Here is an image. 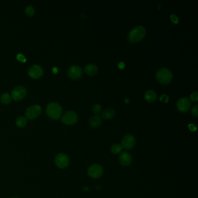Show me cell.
Here are the masks:
<instances>
[{
  "label": "cell",
  "instance_id": "7a4b0ae2",
  "mask_svg": "<svg viewBox=\"0 0 198 198\" xmlns=\"http://www.w3.org/2000/svg\"><path fill=\"white\" fill-rule=\"evenodd\" d=\"M146 34V30L143 26H137L131 30L129 34V40L132 42L141 40Z\"/></svg>",
  "mask_w": 198,
  "mask_h": 198
},
{
  "label": "cell",
  "instance_id": "9a60e30c",
  "mask_svg": "<svg viewBox=\"0 0 198 198\" xmlns=\"http://www.w3.org/2000/svg\"><path fill=\"white\" fill-rule=\"evenodd\" d=\"M145 98L148 102H152L157 98L156 93L153 90H148L145 94Z\"/></svg>",
  "mask_w": 198,
  "mask_h": 198
},
{
  "label": "cell",
  "instance_id": "30bf717a",
  "mask_svg": "<svg viewBox=\"0 0 198 198\" xmlns=\"http://www.w3.org/2000/svg\"><path fill=\"white\" fill-rule=\"evenodd\" d=\"M136 143V139L132 135L128 134L123 138L122 146L124 149H130L133 148Z\"/></svg>",
  "mask_w": 198,
  "mask_h": 198
},
{
  "label": "cell",
  "instance_id": "2e32d148",
  "mask_svg": "<svg viewBox=\"0 0 198 198\" xmlns=\"http://www.w3.org/2000/svg\"><path fill=\"white\" fill-rule=\"evenodd\" d=\"M102 123V119L98 115L92 117L89 120V124L92 127H97L99 126Z\"/></svg>",
  "mask_w": 198,
  "mask_h": 198
},
{
  "label": "cell",
  "instance_id": "8fae6325",
  "mask_svg": "<svg viewBox=\"0 0 198 198\" xmlns=\"http://www.w3.org/2000/svg\"><path fill=\"white\" fill-rule=\"evenodd\" d=\"M82 68L79 66L74 65L69 69L68 75L69 77L72 79H78L82 75Z\"/></svg>",
  "mask_w": 198,
  "mask_h": 198
},
{
  "label": "cell",
  "instance_id": "8992f818",
  "mask_svg": "<svg viewBox=\"0 0 198 198\" xmlns=\"http://www.w3.org/2000/svg\"><path fill=\"white\" fill-rule=\"evenodd\" d=\"M77 115L75 112L68 111L62 117V122L67 125L75 124L77 121Z\"/></svg>",
  "mask_w": 198,
  "mask_h": 198
},
{
  "label": "cell",
  "instance_id": "52a82bcc",
  "mask_svg": "<svg viewBox=\"0 0 198 198\" xmlns=\"http://www.w3.org/2000/svg\"><path fill=\"white\" fill-rule=\"evenodd\" d=\"M55 163L58 167L64 169L68 166L69 159L66 155L64 153H59L55 157Z\"/></svg>",
  "mask_w": 198,
  "mask_h": 198
},
{
  "label": "cell",
  "instance_id": "6da1fadb",
  "mask_svg": "<svg viewBox=\"0 0 198 198\" xmlns=\"http://www.w3.org/2000/svg\"><path fill=\"white\" fill-rule=\"evenodd\" d=\"M47 113L52 119H58L61 116L62 108L61 106L56 102L49 103L47 106Z\"/></svg>",
  "mask_w": 198,
  "mask_h": 198
},
{
  "label": "cell",
  "instance_id": "5bb4252c",
  "mask_svg": "<svg viewBox=\"0 0 198 198\" xmlns=\"http://www.w3.org/2000/svg\"><path fill=\"white\" fill-rule=\"evenodd\" d=\"M98 70V67L94 64H89L87 65L85 68V72L89 76L96 75Z\"/></svg>",
  "mask_w": 198,
  "mask_h": 198
},
{
  "label": "cell",
  "instance_id": "7402d4cb",
  "mask_svg": "<svg viewBox=\"0 0 198 198\" xmlns=\"http://www.w3.org/2000/svg\"><path fill=\"white\" fill-rule=\"evenodd\" d=\"M25 12L28 16H32L34 14V8L32 6H28L25 9Z\"/></svg>",
  "mask_w": 198,
  "mask_h": 198
},
{
  "label": "cell",
  "instance_id": "4fadbf2b",
  "mask_svg": "<svg viewBox=\"0 0 198 198\" xmlns=\"http://www.w3.org/2000/svg\"><path fill=\"white\" fill-rule=\"evenodd\" d=\"M119 162L124 166H128L132 162V157L127 152H123L119 156Z\"/></svg>",
  "mask_w": 198,
  "mask_h": 198
},
{
  "label": "cell",
  "instance_id": "ffe728a7",
  "mask_svg": "<svg viewBox=\"0 0 198 198\" xmlns=\"http://www.w3.org/2000/svg\"><path fill=\"white\" fill-rule=\"evenodd\" d=\"M0 99H1V101L3 103L8 104L11 101V97L8 92H5L1 96Z\"/></svg>",
  "mask_w": 198,
  "mask_h": 198
},
{
  "label": "cell",
  "instance_id": "f1b7e54d",
  "mask_svg": "<svg viewBox=\"0 0 198 198\" xmlns=\"http://www.w3.org/2000/svg\"><path fill=\"white\" fill-rule=\"evenodd\" d=\"M118 67H119V68H120V69H123L125 67V63L124 62H120L118 64Z\"/></svg>",
  "mask_w": 198,
  "mask_h": 198
},
{
  "label": "cell",
  "instance_id": "7c38bea8",
  "mask_svg": "<svg viewBox=\"0 0 198 198\" xmlns=\"http://www.w3.org/2000/svg\"><path fill=\"white\" fill-rule=\"evenodd\" d=\"M43 74V69L37 65H33L29 70V75L33 79H38Z\"/></svg>",
  "mask_w": 198,
  "mask_h": 198
},
{
  "label": "cell",
  "instance_id": "ba28073f",
  "mask_svg": "<svg viewBox=\"0 0 198 198\" xmlns=\"http://www.w3.org/2000/svg\"><path fill=\"white\" fill-rule=\"evenodd\" d=\"M27 91L26 89L23 86H17L12 91V97L15 100L18 101L23 99L26 95Z\"/></svg>",
  "mask_w": 198,
  "mask_h": 198
},
{
  "label": "cell",
  "instance_id": "277c9868",
  "mask_svg": "<svg viewBox=\"0 0 198 198\" xmlns=\"http://www.w3.org/2000/svg\"><path fill=\"white\" fill-rule=\"evenodd\" d=\"M41 113V107L38 105H33L29 107L26 110L25 116L26 119L32 120L37 117Z\"/></svg>",
  "mask_w": 198,
  "mask_h": 198
},
{
  "label": "cell",
  "instance_id": "d4e9b609",
  "mask_svg": "<svg viewBox=\"0 0 198 198\" xmlns=\"http://www.w3.org/2000/svg\"><path fill=\"white\" fill-rule=\"evenodd\" d=\"M16 58H17V59L18 61L22 62H25L26 61V57L22 54H18L16 56Z\"/></svg>",
  "mask_w": 198,
  "mask_h": 198
},
{
  "label": "cell",
  "instance_id": "e0dca14e",
  "mask_svg": "<svg viewBox=\"0 0 198 198\" xmlns=\"http://www.w3.org/2000/svg\"><path fill=\"white\" fill-rule=\"evenodd\" d=\"M115 116V111L113 109H106L103 110L102 116L104 119H110Z\"/></svg>",
  "mask_w": 198,
  "mask_h": 198
},
{
  "label": "cell",
  "instance_id": "d6986e66",
  "mask_svg": "<svg viewBox=\"0 0 198 198\" xmlns=\"http://www.w3.org/2000/svg\"><path fill=\"white\" fill-rule=\"evenodd\" d=\"M123 147L120 144H115L111 148V152L114 154L117 155L122 152Z\"/></svg>",
  "mask_w": 198,
  "mask_h": 198
},
{
  "label": "cell",
  "instance_id": "5b68a950",
  "mask_svg": "<svg viewBox=\"0 0 198 198\" xmlns=\"http://www.w3.org/2000/svg\"><path fill=\"white\" fill-rule=\"evenodd\" d=\"M87 173L90 177L92 178H100L102 176V167L99 164H92L89 167Z\"/></svg>",
  "mask_w": 198,
  "mask_h": 198
},
{
  "label": "cell",
  "instance_id": "f546056e",
  "mask_svg": "<svg viewBox=\"0 0 198 198\" xmlns=\"http://www.w3.org/2000/svg\"><path fill=\"white\" fill-rule=\"evenodd\" d=\"M52 72H53L54 73H57L58 72V69L57 68H56V67L52 69Z\"/></svg>",
  "mask_w": 198,
  "mask_h": 198
},
{
  "label": "cell",
  "instance_id": "9c48e42d",
  "mask_svg": "<svg viewBox=\"0 0 198 198\" xmlns=\"http://www.w3.org/2000/svg\"><path fill=\"white\" fill-rule=\"evenodd\" d=\"M191 103L187 98H181L178 101L177 103L178 110L181 112H186L190 109Z\"/></svg>",
  "mask_w": 198,
  "mask_h": 198
},
{
  "label": "cell",
  "instance_id": "83f0119b",
  "mask_svg": "<svg viewBox=\"0 0 198 198\" xmlns=\"http://www.w3.org/2000/svg\"><path fill=\"white\" fill-rule=\"evenodd\" d=\"M188 127L192 131H195L196 130V127L193 124H190L188 125Z\"/></svg>",
  "mask_w": 198,
  "mask_h": 198
},
{
  "label": "cell",
  "instance_id": "1f68e13d",
  "mask_svg": "<svg viewBox=\"0 0 198 198\" xmlns=\"http://www.w3.org/2000/svg\"></svg>",
  "mask_w": 198,
  "mask_h": 198
},
{
  "label": "cell",
  "instance_id": "484cf974",
  "mask_svg": "<svg viewBox=\"0 0 198 198\" xmlns=\"http://www.w3.org/2000/svg\"><path fill=\"white\" fill-rule=\"evenodd\" d=\"M192 114L195 117H198V106L195 105L192 109Z\"/></svg>",
  "mask_w": 198,
  "mask_h": 198
},
{
  "label": "cell",
  "instance_id": "ac0fdd59",
  "mask_svg": "<svg viewBox=\"0 0 198 198\" xmlns=\"http://www.w3.org/2000/svg\"><path fill=\"white\" fill-rule=\"evenodd\" d=\"M27 123V119L25 117L21 116L18 117L16 121V124L18 127L23 128L24 127Z\"/></svg>",
  "mask_w": 198,
  "mask_h": 198
},
{
  "label": "cell",
  "instance_id": "cb8c5ba5",
  "mask_svg": "<svg viewBox=\"0 0 198 198\" xmlns=\"http://www.w3.org/2000/svg\"><path fill=\"white\" fill-rule=\"evenodd\" d=\"M170 19L171 21H172V22L174 24H177L179 22V19L177 17V15H176L175 14H171L170 15Z\"/></svg>",
  "mask_w": 198,
  "mask_h": 198
},
{
  "label": "cell",
  "instance_id": "3957f363",
  "mask_svg": "<svg viewBox=\"0 0 198 198\" xmlns=\"http://www.w3.org/2000/svg\"><path fill=\"white\" fill-rule=\"evenodd\" d=\"M157 80L163 84H167L170 82L173 78V75L168 69L163 68L157 71Z\"/></svg>",
  "mask_w": 198,
  "mask_h": 198
},
{
  "label": "cell",
  "instance_id": "44dd1931",
  "mask_svg": "<svg viewBox=\"0 0 198 198\" xmlns=\"http://www.w3.org/2000/svg\"><path fill=\"white\" fill-rule=\"evenodd\" d=\"M92 110L94 113H95L96 115H99L102 112V107L100 105L96 104L93 106Z\"/></svg>",
  "mask_w": 198,
  "mask_h": 198
},
{
  "label": "cell",
  "instance_id": "4dcf8cb0",
  "mask_svg": "<svg viewBox=\"0 0 198 198\" xmlns=\"http://www.w3.org/2000/svg\"><path fill=\"white\" fill-rule=\"evenodd\" d=\"M124 101H125V102H126V103H129V99L128 98H125Z\"/></svg>",
  "mask_w": 198,
  "mask_h": 198
},
{
  "label": "cell",
  "instance_id": "4316f807",
  "mask_svg": "<svg viewBox=\"0 0 198 198\" xmlns=\"http://www.w3.org/2000/svg\"><path fill=\"white\" fill-rule=\"evenodd\" d=\"M160 101L164 103H167L169 101V96L165 94H163L160 98Z\"/></svg>",
  "mask_w": 198,
  "mask_h": 198
},
{
  "label": "cell",
  "instance_id": "603a6c76",
  "mask_svg": "<svg viewBox=\"0 0 198 198\" xmlns=\"http://www.w3.org/2000/svg\"><path fill=\"white\" fill-rule=\"evenodd\" d=\"M190 99L193 102H197L198 100V92H192V94L190 96Z\"/></svg>",
  "mask_w": 198,
  "mask_h": 198
}]
</instances>
